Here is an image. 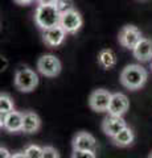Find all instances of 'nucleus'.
Masks as SVG:
<instances>
[{
    "label": "nucleus",
    "mask_w": 152,
    "mask_h": 158,
    "mask_svg": "<svg viewBox=\"0 0 152 158\" xmlns=\"http://www.w3.org/2000/svg\"><path fill=\"white\" fill-rule=\"evenodd\" d=\"M147 70L140 65H128L120 73V83L127 90L135 91L141 88L147 82Z\"/></svg>",
    "instance_id": "1"
},
{
    "label": "nucleus",
    "mask_w": 152,
    "mask_h": 158,
    "mask_svg": "<svg viewBox=\"0 0 152 158\" xmlns=\"http://www.w3.org/2000/svg\"><path fill=\"white\" fill-rule=\"evenodd\" d=\"M60 17L61 13L58 12L56 6H38L35 12V21L42 31L60 25Z\"/></svg>",
    "instance_id": "2"
},
{
    "label": "nucleus",
    "mask_w": 152,
    "mask_h": 158,
    "mask_svg": "<svg viewBox=\"0 0 152 158\" xmlns=\"http://www.w3.org/2000/svg\"><path fill=\"white\" fill-rule=\"evenodd\" d=\"M38 85V77L37 74L27 66H23L17 69L15 74V86L21 92H31Z\"/></svg>",
    "instance_id": "3"
},
{
    "label": "nucleus",
    "mask_w": 152,
    "mask_h": 158,
    "mask_svg": "<svg viewBox=\"0 0 152 158\" xmlns=\"http://www.w3.org/2000/svg\"><path fill=\"white\" fill-rule=\"evenodd\" d=\"M37 70L44 77L53 78L61 73V62L53 54H45L37 61Z\"/></svg>",
    "instance_id": "4"
},
{
    "label": "nucleus",
    "mask_w": 152,
    "mask_h": 158,
    "mask_svg": "<svg viewBox=\"0 0 152 158\" xmlns=\"http://www.w3.org/2000/svg\"><path fill=\"white\" fill-rule=\"evenodd\" d=\"M83 24V20L81 13L76 11V9H72V11H67L65 13H61L60 17V25L63 28L67 34H73L77 33L81 29Z\"/></svg>",
    "instance_id": "5"
},
{
    "label": "nucleus",
    "mask_w": 152,
    "mask_h": 158,
    "mask_svg": "<svg viewBox=\"0 0 152 158\" xmlns=\"http://www.w3.org/2000/svg\"><path fill=\"white\" fill-rule=\"evenodd\" d=\"M112 94H110L107 90L103 88H98L90 94L89 98V106L93 111L95 112H105L109 110L110 102H111Z\"/></svg>",
    "instance_id": "6"
},
{
    "label": "nucleus",
    "mask_w": 152,
    "mask_h": 158,
    "mask_svg": "<svg viewBox=\"0 0 152 158\" xmlns=\"http://www.w3.org/2000/svg\"><path fill=\"white\" fill-rule=\"evenodd\" d=\"M119 44L123 48H127V49H134L135 45L138 44L139 41L143 37H141V33L140 31L134 25H126L120 29L119 32Z\"/></svg>",
    "instance_id": "7"
},
{
    "label": "nucleus",
    "mask_w": 152,
    "mask_h": 158,
    "mask_svg": "<svg viewBox=\"0 0 152 158\" xmlns=\"http://www.w3.org/2000/svg\"><path fill=\"white\" fill-rule=\"evenodd\" d=\"M128 107H130L128 98L124 94L116 92V94H112L107 112H109V115H112V116H123L127 112V110H128Z\"/></svg>",
    "instance_id": "8"
},
{
    "label": "nucleus",
    "mask_w": 152,
    "mask_h": 158,
    "mask_svg": "<svg viewBox=\"0 0 152 158\" xmlns=\"http://www.w3.org/2000/svg\"><path fill=\"white\" fill-rule=\"evenodd\" d=\"M66 34L67 33L63 31V28L61 25H56V27H52V28L44 31L42 41L45 42V45H48V46L56 48V46H60L61 44L63 42Z\"/></svg>",
    "instance_id": "9"
},
{
    "label": "nucleus",
    "mask_w": 152,
    "mask_h": 158,
    "mask_svg": "<svg viewBox=\"0 0 152 158\" xmlns=\"http://www.w3.org/2000/svg\"><path fill=\"white\" fill-rule=\"evenodd\" d=\"M127 127L126 121L123 120L122 116H107L103 123H102V131L105 132V135H107L109 137H115L118 133H119L122 129H124Z\"/></svg>",
    "instance_id": "10"
},
{
    "label": "nucleus",
    "mask_w": 152,
    "mask_h": 158,
    "mask_svg": "<svg viewBox=\"0 0 152 158\" xmlns=\"http://www.w3.org/2000/svg\"><path fill=\"white\" fill-rule=\"evenodd\" d=\"M73 150H91L95 152L97 149V140L94 136L87 132H80L77 133L73 138Z\"/></svg>",
    "instance_id": "11"
},
{
    "label": "nucleus",
    "mask_w": 152,
    "mask_h": 158,
    "mask_svg": "<svg viewBox=\"0 0 152 158\" xmlns=\"http://www.w3.org/2000/svg\"><path fill=\"white\" fill-rule=\"evenodd\" d=\"M132 54L140 62H147L152 59V40L141 38L132 49Z\"/></svg>",
    "instance_id": "12"
},
{
    "label": "nucleus",
    "mask_w": 152,
    "mask_h": 158,
    "mask_svg": "<svg viewBox=\"0 0 152 158\" xmlns=\"http://www.w3.org/2000/svg\"><path fill=\"white\" fill-rule=\"evenodd\" d=\"M0 125L7 132H11V133L20 132L23 129V113L13 110L4 117V120H2Z\"/></svg>",
    "instance_id": "13"
},
{
    "label": "nucleus",
    "mask_w": 152,
    "mask_h": 158,
    "mask_svg": "<svg viewBox=\"0 0 152 158\" xmlns=\"http://www.w3.org/2000/svg\"><path fill=\"white\" fill-rule=\"evenodd\" d=\"M41 127V118L36 112L27 111L23 113V129L21 132L24 133H36Z\"/></svg>",
    "instance_id": "14"
},
{
    "label": "nucleus",
    "mask_w": 152,
    "mask_h": 158,
    "mask_svg": "<svg viewBox=\"0 0 152 158\" xmlns=\"http://www.w3.org/2000/svg\"><path fill=\"white\" fill-rule=\"evenodd\" d=\"M134 132H132L131 128L126 127L124 129H122L115 137H112V142L116 145V146H120V148H124V146H128L134 142Z\"/></svg>",
    "instance_id": "15"
},
{
    "label": "nucleus",
    "mask_w": 152,
    "mask_h": 158,
    "mask_svg": "<svg viewBox=\"0 0 152 158\" xmlns=\"http://www.w3.org/2000/svg\"><path fill=\"white\" fill-rule=\"evenodd\" d=\"M98 63L103 67V69H111L115 66L116 63V56L111 49H103L101 50V53L98 54Z\"/></svg>",
    "instance_id": "16"
},
{
    "label": "nucleus",
    "mask_w": 152,
    "mask_h": 158,
    "mask_svg": "<svg viewBox=\"0 0 152 158\" xmlns=\"http://www.w3.org/2000/svg\"><path fill=\"white\" fill-rule=\"evenodd\" d=\"M12 111H13V100L8 94H2L0 95V121L4 120V117Z\"/></svg>",
    "instance_id": "17"
},
{
    "label": "nucleus",
    "mask_w": 152,
    "mask_h": 158,
    "mask_svg": "<svg viewBox=\"0 0 152 158\" xmlns=\"http://www.w3.org/2000/svg\"><path fill=\"white\" fill-rule=\"evenodd\" d=\"M24 153H25V156L28 158H41V156H42V148L38 146V145H35V144H31V145H28L25 148Z\"/></svg>",
    "instance_id": "18"
},
{
    "label": "nucleus",
    "mask_w": 152,
    "mask_h": 158,
    "mask_svg": "<svg viewBox=\"0 0 152 158\" xmlns=\"http://www.w3.org/2000/svg\"><path fill=\"white\" fill-rule=\"evenodd\" d=\"M54 6L60 13H65L67 11L74 9V3H73V0H57Z\"/></svg>",
    "instance_id": "19"
},
{
    "label": "nucleus",
    "mask_w": 152,
    "mask_h": 158,
    "mask_svg": "<svg viewBox=\"0 0 152 158\" xmlns=\"http://www.w3.org/2000/svg\"><path fill=\"white\" fill-rule=\"evenodd\" d=\"M72 158H97V156L91 150H73Z\"/></svg>",
    "instance_id": "20"
},
{
    "label": "nucleus",
    "mask_w": 152,
    "mask_h": 158,
    "mask_svg": "<svg viewBox=\"0 0 152 158\" xmlns=\"http://www.w3.org/2000/svg\"><path fill=\"white\" fill-rule=\"evenodd\" d=\"M41 158H60V154L53 146H44Z\"/></svg>",
    "instance_id": "21"
},
{
    "label": "nucleus",
    "mask_w": 152,
    "mask_h": 158,
    "mask_svg": "<svg viewBox=\"0 0 152 158\" xmlns=\"http://www.w3.org/2000/svg\"><path fill=\"white\" fill-rule=\"evenodd\" d=\"M38 6H54L57 0H36Z\"/></svg>",
    "instance_id": "22"
},
{
    "label": "nucleus",
    "mask_w": 152,
    "mask_h": 158,
    "mask_svg": "<svg viewBox=\"0 0 152 158\" xmlns=\"http://www.w3.org/2000/svg\"><path fill=\"white\" fill-rule=\"evenodd\" d=\"M11 153L8 152V149H6V148H0V158H11Z\"/></svg>",
    "instance_id": "23"
},
{
    "label": "nucleus",
    "mask_w": 152,
    "mask_h": 158,
    "mask_svg": "<svg viewBox=\"0 0 152 158\" xmlns=\"http://www.w3.org/2000/svg\"><path fill=\"white\" fill-rule=\"evenodd\" d=\"M17 4H20V6H27V4H31L32 2H35V0H15Z\"/></svg>",
    "instance_id": "24"
},
{
    "label": "nucleus",
    "mask_w": 152,
    "mask_h": 158,
    "mask_svg": "<svg viewBox=\"0 0 152 158\" xmlns=\"http://www.w3.org/2000/svg\"><path fill=\"white\" fill-rule=\"evenodd\" d=\"M11 158H28V157L25 156V153H13Z\"/></svg>",
    "instance_id": "25"
},
{
    "label": "nucleus",
    "mask_w": 152,
    "mask_h": 158,
    "mask_svg": "<svg viewBox=\"0 0 152 158\" xmlns=\"http://www.w3.org/2000/svg\"><path fill=\"white\" fill-rule=\"evenodd\" d=\"M150 158H152V153H151V156H150Z\"/></svg>",
    "instance_id": "26"
}]
</instances>
